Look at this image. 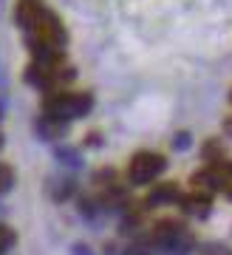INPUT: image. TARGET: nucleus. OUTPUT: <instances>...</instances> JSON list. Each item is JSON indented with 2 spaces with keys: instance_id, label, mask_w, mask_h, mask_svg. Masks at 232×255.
<instances>
[{
  "instance_id": "obj_1",
  "label": "nucleus",
  "mask_w": 232,
  "mask_h": 255,
  "mask_svg": "<svg viewBox=\"0 0 232 255\" xmlns=\"http://www.w3.org/2000/svg\"><path fill=\"white\" fill-rule=\"evenodd\" d=\"M14 17H17V26L23 28V34H26L34 60L63 54L65 28L60 23V17L45 3H40V0H20Z\"/></svg>"
},
{
  "instance_id": "obj_2",
  "label": "nucleus",
  "mask_w": 232,
  "mask_h": 255,
  "mask_svg": "<svg viewBox=\"0 0 232 255\" xmlns=\"http://www.w3.org/2000/svg\"><path fill=\"white\" fill-rule=\"evenodd\" d=\"M94 100H91V94H48L45 97V119L48 122H68L74 117H82V114H88Z\"/></svg>"
},
{
  "instance_id": "obj_3",
  "label": "nucleus",
  "mask_w": 232,
  "mask_h": 255,
  "mask_svg": "<svg viewBox=\"0 0 232 255\" xmlns=\"http://www.w3.org/2000/svg\"><path fill=\"white\" fill-rule=\"evenodd\" d=\"M74 71L65 65V57L57 54V57H40L31 63V68L26 71V80L31 85H40V88H54L60 82L71 80Z\"/></svg>"
},
{
  "instance_id": "obj_4",
  "label": "nucleus",
  "mask_w": 232,
  "mask_h": 255,
  "mask_svg": "<svg viewBox=\"0 0 232 255\" xmlns=\"http://www.w3.org/2000/svg\"><path fill=\"white\" fill-rule=\"evenodd\" d=\"M164 170V159L159 153H150V150H142V153H136L127 164V173H130V182L133 184H147L153 182L156 176Z\"/></svg>"
},
{
  "instance_id": "obj_5",
  "label": "nucleus",
  "mask_w": 232,
  "mask_h": 255,
  "mask_svg": "<svg viewBox=\"0 0 232 255\" xmlns=\"http://www.w3.org/2000/svg\"><path fill=\"white\" fill-rule=\"evenodd\" d=\"M232 182V164L230 162H213L193 179V184H198V190H221Z\"/></svg>"
},
{
  "instance_id": "obj_6",
  "label": "nucleus",
  "mask_w": 232,
  "mask_h": 255,
  "mask_svg": "<svg viewBox=\"0 0 232 255\" xmlns=\"http://www.w3.org/2000/svg\"><path fill=\"white\" fill-rule=\"evenodd\" d=\"M181 236V224H176V221H161V224H156V230H153V247H173L176 241H179Z\"/></svg>"
},
{
  "instance_id": "obj_7",
  "label": "nucleus",
  "mask_w": 232,
  "mask_h": 255,
  "mask_svg": "<svg viewBox=\"0 0 232 255\" xmlns=\"http://www.w3.org/2000/svg\"><path fill=\"white\" fill-rule=\"evenodd\" d=\"M181 204H184V210H187V213H198V216H204L207 210H210V199H207L201 190H196L193 196H187Z\"/></svg>"
},
{
  "instance_id": "obj_8",
  "label": "nucleus",
  "mask_w": 232,
  "mask_h": 255,
  "mask_svg": "<svg viewBox=\"0 0 232 255\" xmlns=\"http://www.w3.org/2000/svg\"><path fill=\"white\" fill-rule=\"evenodd\" d=\"M179 196V190H176V184H161L159 190L150 196V201H170V199H176Z\"/></svg>"
},
{
  "instance_id": "obj_9",
  "label": "nucleus",
  "mask_w": 232,
  "mask_h": 255,
  "mask_svg": "<svg viewBox=\"0 0 232 255\" xmlns=\"http://www.w3.org/2000/svg\"><path fill=\"white\" fill-rule=\"evenodd\" d=\"M11 184H14V173H11V167L0 162V193H9Z\"/></svg>"
},
{
  "instance_id": "obj_10",
  "label": "nucleus",
  "mask_w": 232,
  "mask_h": 255,
  "mask_svg": "<svg viewBox=\"0 0 232 255\" xmlns=\"http://www.w3.org/2000/svg\"><path fill=\"white\" fill-rule=\"evenodd\" d=\"M11 244H14V233H11L6 224H0V253H6Z\"/></svg>"
},
{
  "instance_id": "obj_11",
  "label": "nucleus",
  "mask_w": 232,
  "mask_h": 255,
  "mask_svg": "<svg viewBox=\"0 0 232 255\" xmlns=\"http://www.w3.org/2000/svg\"><path fill=\"white\" fill-rule=\"evenodd\" d=\"M125 255H153V241H144V244H133Z\"/></svg>"
}]
</instances>
